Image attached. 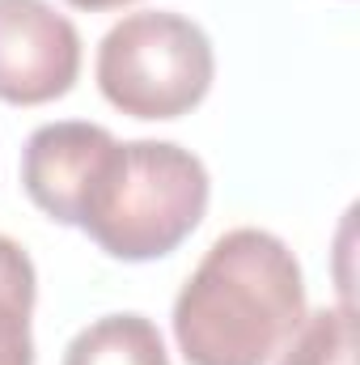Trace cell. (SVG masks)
Listing matches in <instances>:
<instances>
[{
    "label": "cell",
    "instance_id": "cell-4",
    "mask_svg": "<svg viewBox=\"0 0 360 365\" xmlns=\"http://www.w3.org/2000/svg\"><path fill=\"white\" fill-rule=\"evenodd\" d=\"M81 34L47 0H0V102L43 106L73 90Z\"/></svg>",
    "mask_w": 360,
    "mask_h": 365
},
{
    "label": "cell",
    "instance_id": "cell-6",
    "mask_svg": "<svg viewBox=\"0 0 360 365\" xmlns=\"http://www.w3.org/2000/svg\"><path fill=\"white\" fill-rule=\"evenodd\" d=\"M64 365H170V353L153 319L106 314L73 336Z\"/></svg>",
    "mask_w": 360,
    "mask_h": 365
},
{
    "label": "cell",
    "instance_id": "cell-3",
    "mask_svg": "<svg viewBox=\"0 0 360 365\" xmlns=\"http://www.w3.org/2000/svg\"><path fill=\"white\" fill-rule=\"evenodd\" d=\"M212 43L182 13H132L97 47V90L136 119H179L212 90Z\"/></svg>",
    "mask_w": 360,
    "mask_h": 365
},
{
    "label": "cell",
    "instance_id": "cell-8",
    "mask_svg": "<svg viewBox=\"0 0 360 365\" xmlns=\"http://www.w3.org/2000/svg\"><path fill=\"white\" fill-rule=\"evenodd\" d=\"M280 365H356V319L352 306H322L280 349Z\"/></svg>",
    "mask_w": 360,
    "mask_h": 365
},
{
    "label": "cell",
    "instance_id": "cell-5",
    "mask_svg": "<svg viewBox=\"0 0 360 365\" xmlns=\"http://www.w3.org/2000/svg\"><path fill=\"white\" fill-rule=\"evenodd\" d=\"M115 136L97 123L64 119V123H43L21 153V187L26 195L60 225H77V208L85 195L97 158L106 153Z\"/></svg>",
    "mask_w": 360,
    "mask_h": 365
},
{
    "label": "cell",
    "instance_id": "cell-7",
    "mask_svg": "<svg viewBox=\"0 0 360 365\" xmlns=\"http://www.w3.org/2000/svg\"><path fill=\"white\" fill-rule=\"evenodd\" d=\"M30 314H34V264L13 238L0 234V365H34Z\"/></svg>",
    "mask_w": 360,
    "mask_h": 365
},
{
    "label": "cell",
    "instance_id": "cell-1",
    "mask_svg": "<svg viewBox=\"0 0 360 365\" xmlns=\"http://www.w3.org/2000/svg\"><path fill=\"white\" fill-rule=\"evenodd\" d=\"M305 319L297 255L268 230L221 234L174 302L186 365H268Z\"/></svg>",
    "mask_w": 360,
    "mask_h": 365
},
{
    "label": "cell",
    "instance_id": "cell-9",
    "mask_svg": "<svg viewBox=\"0 0 360 365\" xmlns=\"http://www.w3.org/2000/svg\"><path fill=\"white\" fill-rule=\"evenodd\" d=\"M73 9H85V13H106V9H123L132 0H68Z\"/></svg>",
    "mask_w": 360,
    "mask_h": 365
},
{
    "label": "cell",
    "instance_id": "cell-2",
    "mask_svg": "<svg viewBox=\"0 0 360 365\" xmlns=\"http://www.w3.org/2000/svg\"><path fill=\"white\" fill-rule=\"evenodd\" d=\"M208 191V170L191 149L170 140H110L85 182L77 225L110 259H162L195 234Z\"/></svg>",
    "mask_w": 360,
    "mask_h": 365
}]
</instances>
